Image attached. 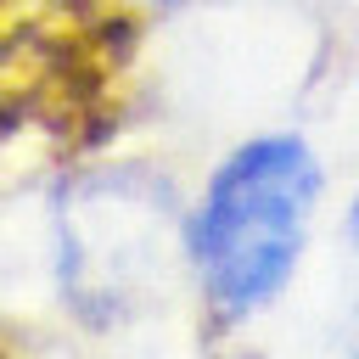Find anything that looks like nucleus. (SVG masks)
I'll use <instances>...</instances> for the list:
<instances>
[{
  "label": "nucleus",
  "mask_w": 359,
  "mask_h": 359,
  "mask_svg": "<svg viewBox=\"0 0 359 359\" xmlns=\"http://www.w3.org/2000/svg\"><path fill=\"white\" fill-rule=\"evenodd\" d=\"M135 39L123 0H0V191L107 140Z\"/></svg>",
  "instance_id": "obj_1"
},
{
  "label": "nucleus",
  "mask_w": 359,
  "mask_h": 359,
  "mask_svg": "<svg viewBox=\"0 0 359 359\" xmlns=\"http://www.w3.org/2000/svg\"><path fill=\"white\" fill-rule=\"evenodd\" d=\"M314 196L320 168L297 135H258L213 168L191 219V264L213 320H247L280 297L297 269Z\"/></svg>",
  "instance_id": "obj_2"
},
{
  "label": "nucleus",
  "mask_w": 359,
  "mask_h": 359,
  "mask_svg": "<svg viewBox=\"0 0 359 359\" xmlns=\"http://www.w3.org/2000/svg\"><path fill=\"white\" fill-rule=\"evenodd\" d=\"M353 241H359V208H353Z\"/></svg>",
  "instance_id": "obj_3"
}]
</instances>
